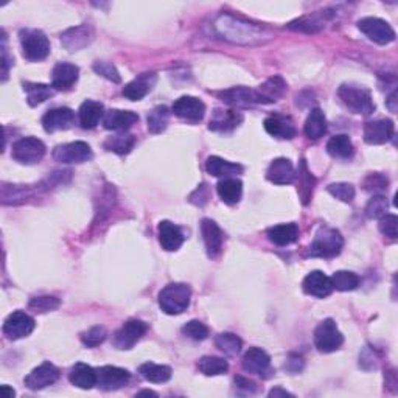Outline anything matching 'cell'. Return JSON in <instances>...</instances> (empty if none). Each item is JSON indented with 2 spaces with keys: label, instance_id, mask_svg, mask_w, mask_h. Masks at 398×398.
Masks as SVG:
<instances>
[{
  "label": "cell",
  "instance_id": "6da1fadb",
  "mask_svg": "<svg viewBox=\"0 0 398 398\" xmlns=\"http://www.w3.org/2000/svg\"><path fill=\"white\" fill-rule=\"evenodd\" d=\"M213 28H215L218 36L234 44H260L271 38L262 28L249 24V22L236 19V17L230 14H223L218 17L215 24H213Z\"/></svg>",
  "mask_w": 398,
  "mask_h": 398
},
{
  "label": "cell",
  "instance_id": "7a4b0ae2",
  "mask_svg": "<svg viewBox=\"0 0 398 398\" xmlns=\"http://www.w3.org/2000/svg\"><path fill=\"white\" fill-rule=\"evenodd\" d=\"M343 246L344 238L339 234V230L322 226L317 229L313 243H311L308 249V256L332 258L339 256V252L343 251Z\"/></svg>",
  "mask_w": 398,
  "mask_h": 398
},
{
  "label": "cell",
  "instance_id": "3957f363",
  "mask_svg": "<svg viewBox=\"0 0 398 398\" xmlns=\"http://www.w3.org/2000/svg\"><path fill=\"white\" fill-rule=\"evenodd\" d=\"M192 290L186 284H170L159 293V307L166 314H181L188 308Z\"/></svg>",
  "mask_w": 398,
  "mask_h": 398
},
{
  "label": "cell",
  "instance_id": "277c9868",
  "mask_svg": "<svg viewBox=\"0 0 398 398\" xmlns=\"http://www.w3.org/2000/svg\"><path fill=\"white\" fill-rule=\"evenodd\" d=\"M338 95L345 108L353 114L371 115L375 112V103L372 100L371 90L353 84H343L338 90Z\"/></svg>",
  "mask_w": 398,
  "mask_h": 398
},
{
  "label": "cell",
  "instance_id": "5b68a950",
  "mask_svg": "<svg viewBox=\"0 0 398 398\" xmlns=\"http://www.w3.org/2000/svg\"><path fill=\"white\" fill-rule=\"evenodd\" d=\"M45 151H47V148L42 140L36 137H24L13 143L11 158L22 165H34L41 162Z\"/></svg>",
  "mask_w": 398,
  "mask_h": 398
},
{
  "label": "cell",
  "instance_id": "8992f818",
  "mask_svg": "<svg viewBox=\"0 0 398 398\" xmlns=\"http://www.w3.org/2000/svg\"><path fill=\"white\" fill-rule=\"evenodd\" d=\"M21 45L28 61H42L50 53V42L41 30H22Z\"/></svg>",
  "mask_w": 398,
  "mask_h": 398
},
{
  "label": "cell",
  "instance_id": "52a82bcc",
  "mask_svg": "<svg viewBox=\"0 0 398 398\" xmlns=\"http://www.w3.org/2000/svg\"><path fill=\"white\" fill-rule=\"evenodd\" d=\"M344 343L343 333L338 330L333 319L322 321L314 330V345L321 353H332Z\"/></svg>",
  "mask_w": 398,
  "mask_h": 398
},
{
  "label": "cell",
  "instance_id": "ba28073f",
  "mask_svg": "<svg viewBox=\"0 0 398 398\" xmlns=\"http://www.w3.org/2000/svg\"><path fill=\"white\" fill-rule=\"evenodd\" d=\"M358 28L371 39L380 45H388L395 41V32L388 22L378 17H364L358 22Z\"/></svg>",
  "mask_w": 398,
  "mask_h": 398
},
{
  "label": "cell",
  "instance_id": "9c48e42d",
  "mask_svg": "<svg viewBox=\"0 0 398 398\" xmlns=\"http://www.w3.org/2000/svg\"><path fill=\"white\" fill-rule=\"evenodd\" d=\"M218 97H220L221 101L226 103V105L234 108H247L252 105H264V103H266L260 92L251 88H245V86L223 90L218 94Z\"/></svg>",
  "mask_w": 398,
  "mask_h": 398
},
{
  "label": "cell",
  "instance_id": "30bf717a",
  "mask_svg": "<svg viewBox=\"0 0 398 398\" xmlns=\"http://www.w3.org/2000/svg\"><path fill=\"white\" fill-rule=\"evenodd\" d=\"M148 327L145 322L138 319H131L120 327V330L114 334V345L120 350H129L140 341Z\"/></svg>",
  "mask_w": 398,
  "mask_h": 398
},
{
  "label": "cell",
  "instance_id": "8fae6325",
  "mask_svg": "<svg viewBox=\"0 0 398 398\" xmlns=\"http://www.w3.org/2000/svg\"><path fill=\"white\" fill-rule=\"evenodd\" d=\"M53 159L60 164H83L92 159V149L86 142L64 143L53 149Z\"/></svg>",
  "mask_w": 398,
  "mask_h": 398
},
{
  "label": "cell",
  "instance_id": "7c38bea8",
  "mask_svg": "<svg viewBox=\"0 0 398 398\" xmlns=\"http://www.w3.org/2000/svg\"><path fill=\"white\" fill-rule=\"evenodd\" d=\"M131 373L122 367L103 366L97 369V386L103 390H117L129 383Z\"/></svg>",
  "mask_w": 398,
  "mask_h": 398
},
{
  "label": "cell",
  "instance_id": "4fadbf2b",
  "mask_svg": "<svg viewBox=\"0 0 398 398\" xmlns=\"http://www.w3.org/2000/svg\"><path fill=\"white\" fill-rule=\"evenodd\" d=\"M34 319L30 316L24 313V311H14L11 313L7 319L3 322V333L7 334L10 339H22L32 334L34 330Z\"/></svg>",
  "mask_w": 398,
  "mask_h": 398
},
{
  "label": "cell",
  "instance_id": "5bb4252c",
  "mask_svg": "<svg viewBox=\"0 0 398 398\" xmlns=\"http://www.w3.org/2000/svg\"><path fill=\"white\" fill-rule=\"evenodd\" d=\"M60 378V369L51 364V362H42L41 366L27 375L24 383L28 389L32 390H41L47 386L55 384Z\"/></svg>",
  "mask_w": 398,
  "mask_h": 398
},
{
  "label": "cell",
  "instance_id": "9a60e30c",
  "mask_svg": "<svg viewBox=\"0 0 398 398\" xmlns=\"http://www.w3.org/2000/svg\"><path fill=\"white\" fill-rule=\"evenodd\" d=\"M171 111L175 112V115L179 119L188 120V122H199V120L204 119L206 105L199 100V98L184 95L175 101Z\"/></svg>",
  "mask_w": 398,
  "mask_h": 398
},
{
  "label": "cell",
  "instance_id": "2e32d148",
  "mask_svg": "<svg viewBox=\"0 0 398 398\" xmlns=\"http://www.w3.org/2000/svg\"><path fill=\"white\" fill-rule=\"evenodd\" d=\"M201 235H203L207 256L210 258H216L221 253L224 240L223 230L220 229V226H218L213 220L204 218V220L201 221Z\"/></svg>",
  "mask_w": 398,
  "mask_h": 398
},
{
  "label": "cell",
  "instance_id": "e0dca14e",
  "mask_svg": "<svg viewBox=\"0 0 398 398\" xmlns=\"http://www.w3.org/2000/svg\"><path fill=\"white\" fill-rule=\"evenodd\" d=\"M394 136V122L389 119L373 120L364 126V142L367 145H383Z\"/></svg>",
  "mask_w": 398,
  "mask_h": 398
},
{
  "label": "cell",
  "instance_id": "ac0fdd59",
  "mask_svg": "<svg viewBox=\"0 0 398 398\" xmlns=\"http://www.w3.org/2000/svg\"><path fill=\"white\" fill-rule=\"evenodd\" d=\"M75 123V112L71 108H55L44 114L42 126L45 132L66 131Z\"/></svg>",
  "mask_w": 398,
  "mask_h": 398
},
{
  "label": "cell",
  "instance_id": "d6986e66",
  "mask_svg": "<svg viewBox=\"0 0 398 398\" xmlns=\"http://www.w3.org/2000/svg\"><path fill=\"white\" fill-rule=\"evenodd\" d=\"M297 173L294 170L290 159L279 158L271 162L269 169L266 171V177L269 182L275 184V186H288L296 181Z\"/></svg>",
  "mask_w": 398,
  "mask_h": 398
},
{
  "label": "cell",
  "instance_id": "ffe728a7",
  "mask_svg": "<svg viewBox=\"0 0 398 398\" xmlns=\"http://www.w3.org/2000/svg\"><path fill=\"white\" fill-rule=\"evenodd\" d=\"M79 69L71 62H58L51 72V88L56 90H69L78 82Z\"/></svg>",
  "mask_w": 398,
  "mask_h": 398
},
{
  "label": "cell",
  "instance_id": "44dd1931",
  "mask_svg": "<svg viewBox=\"0 0 398 398\" xmlns=\"http://www.w3.org/2000/svg\"><path fill=\"white\" fill-rule=\"evenodd\" d=\"M303 291L308 294V296L324 299L327 296H330L333 293V285L330 277H327L321 271H313L303 279L302 284Z\"/></svg>",
  "mask_w": 398,
  "mask_h": 398
},
{
  "label": "cell",
  "instance_id": "7402d4cb",
  "mask_svg": "<svg viewBox=\"0 0 398 398\" xmlns=\"http://www.w3.org/2000/svg\"><path fill=\"white\" fill-rule=\"evenodd\" d=\"M156 82H158V77L153 72L138 75L136 79H132L131 83L125 86L123 97H126L131 101L142 100V98H145L151 92Z\"/></svg>",
  "mask_w": 398,
  "mask_h": 398
},
{
  "label": "cell",
  "instance_id": "603a6c76",
  "mask_svg": "<svg viewBox=\"0 0 398 398\" xmlns=\"http://www.w3.org/2000/svg\"><path fill=\"white\" fill-rule=\"evenodd\" d=\"M138 122V115L132 111H120V109H111V111L105 112L103 115V125L109 131H117V132H125L129 128H132V125H136Z\"/></svg>",
  "mask_w": 398,
  "mask_h": 398
},
{
  "label": "cell",
  "instance_id": "cb8c5ba5",
  "mask_svg": "<svg viewBox=\"0 0 398 398\" xmlns=\"http://www.w3.org/2000/svg\"><path fill=\"white\" fill-rule=\"evenodd\" d=\"M332 11L325 10V11H317V13H313L310 16H302L301 19L293 21L290 25L291 30L296 32H305V33H316L322 30L325 27L328 21L332 19Z\"/></svg>",
  "mask_w": 398,
  "mask_h": 398
},
{
  "label": "cell",
  "instance_id": "d4e9b609",
  "mask_svg": "<svg viewBox=\"0 0 398 398\" xmlns=\"http://www.w3.org/2000/svg\"><path fill=\"white\" fill-rule=\"evenodd\" d=\"M92 41V30L90 27L86 24L69 28L64 33H61V44L64 45L67 50L77 51L79 49H84Z\"/></svg>",
  "mask_w": 398,
  "mask_h": 398
},
{
  "label": "cell",
  "instance_id": "484cf974",
  "mask_svg": "<svg viewBox=\"0 0 398 398\" xmlns=\"http://www.w3.org/2000/svg\"><path fill=\"white\" fill-rule=\"evenodd\" d=\"M264 129L268 134L277 138H285V140H291L297 132L293 120L290 117H284V115H271L264 120Z\"/></svg>",
  "mask_w": 398,
  "mask_h": 398
},
{
  "label": "cell",
  "instance_id": "4316f807",
  "mask_svg": "<svg viewBox=\"0 0 398 398\" xmlns=\"http://www.w3.org/2000/svg\"><path fill=\"white\" fill-rule=\"evenodd\" d=\"M159 243L165 251L173 252L177 251L184 243V234L177 226L171 221H160L159 223Z\"/></svg>",
  "mask_w": 398,
  "mask_h": 398
},
{
  "label": "cell",
  "instance_id": "83f0119b",
  "mask_svg": "<svg viewBox=\"0 0 398 398\" xmlns=\"http://www.w3.org/2000/svg\"><path fill=\"white\" fill-rule=\"evenodd\" d=\"M241 364H243V369L246 372L263 375L268 372V369L271 366V358L264 350L252 347L245 353Z\"/></svg>",
  "mask_w": 398,
  "mask_h": 398
},
{
  "label": "cell",
  "instance_id": "f1b7e54d",
  "mask_svg": "<svg viewBox=\"0 0 398 398\" xmlns=\"http://www.w3.org/2000/svg\"><path fill=\"white\" fill-rule=\"evenodd\" d=\"M79 125L83 129H94L98 122L105 115V108L101 103L94 100H86L82 106H79Z\"/></svg>",
  "mask_w": 398,
  "mask_h": 398
},
{
  "label": "cell",
  "instance_id": "f546056e",
  "mask_svg": "<svg viewBox=\"0 0 398 398\" xmlns=\"http://www.w3.org/2000/svg\"><path fill=\"white\" fill-rule=\"evenodd\" d=\"M69 380L73 386H77L79 389L89 390L97 386V371L92 369L88 364H83V362H78L72 367L71 373H69Z\"/></svg>",
  "mask_w": 398,
  "mask_h": 398
},
{
  "label": "cell",
  "instance_id": "4dcf8cb0",
  "mask_svg": "<svg viewBox=\"0 0 398 398\" xmlns=\"http://www.w3.org/2000/svg\"><path fill=\"white\" fill-rule=\"evenodd\" d=\"M216 192L220 195L224 204L234 206L241 199V195H243V184H241L240 179L236 177H224L218 182Z\"/></svg>",
  "mask_w": 398,
  "mask_h": 398
},
{
  "label": "cell",
  "instance_id": "1f68e13d",
  "mask_svg": "<svg viewBox=\"0 0 398 398\" xmlns=\"http://www.w3.org/2000/svg\"><path fill=\"white\" fill-rule=\"evenodd\" d=\"M266 235L271 243L277 246H288L299 238V227L294 223L279 224V226L269 227Z\"/></svg>",
  "mask_w": 398,
  "mask_h": 398
},
{
  "label": "cell",
  "instance_id": "d6a6232c",
  "mask_svg": "<svg viewBox=\"0 0 398 398\" xmlns=\"http://www.w3.org/2000/svg\"><path fill=\"white\" fill-rule=\"evenodd\" d=\"M206 170L209 175L215 177H232L235 175H240L243 171V166L224 160L218 158V156H210L206 162Z\"/></svg>",
  "mask_w": 398,
  "mask_h": 398
},
{
  "label": "cell",
  "instance_id": "836d02e7",
  "mask_svg": "<svg viewBox=\"0 0 398 398\" xmlns=\"http://www.w3.org/2000/svg\"><path fill=\"white\" fill-rule=\"evenodd\" d=\"M303 131L305 136L311 138V140H319L321 137H324L327 132V119L325 114L322 112L319 108L313 109V111L308 114Z\"/></svg>",
  "mask_w": 398,
  "mask_h": 398
},
{
  "label": "cell",
  "instance_id": "e575fe53",
  "mask_svg": "<svg viewBox=\"0 0 398 398\" xmlns=\"http://www.w3.org/2000/svg\"><path fill=\"white\" fill-rule=\"evenodd\" d=\"M241 120H243V117L235 111H221V109H216L215 114H213V119L210 120L209 128L212 131L227 132L235 129Z\"/></svg>",
  "mask_w": 398,
  "mask_h": 398
},
{
  "label": "cell",
  "instance_id": "d590c367",
  "mask_svg": "<svg viewBox=\"0 0 398 398\" xmlns=\"http://www.w3.org/2000/svg\"><path fill=\"white\" fill-rule=\"evenodd\" d=\"M327 153L334 159H350L355 154L353 143H351L350 137L345 134H338L332 137L327 143Z\"/></svg>",
  "mask_w": 398,
  "mask_h": 398
},
{
  "label": "cell",
  "instance_id": "8d00e7d4",
  "mask_svg": "<svg viewBox=\"0 0 398 398\" xmlns=\"http://www.w3.org/2000/svg\"><path fill=\"white\" fill-rule=\"evenodd\" d=\"M138 373L149 383H166L171 378V369L169 366L154 364V362H145L138 367Z\"/></svg>",
  "mask_w": 398,
  "mask_h": 398
},
{
  "label": "cell",
  "instance_id": "74e56055",
  "mask_svg": "<svg viewBox=\"0 0 398 398\" xmlns=\"http://www.w3.org/2000/svg\"><path fill=\"white\" fill-rule=\"evenodd\" d=\"M24 90L27 94V101L30 106H38L53 97V89L42 83H24Z\"/></svg>",
  "mask_w": 398,
  "mask_h": 398
},
{
  "label": "cell",
  "instance_id": "f35d334b",
  "mask_svg": "<svg viewBox=\"0 0 398 398\" xmlns=\"http://www.w3.org/2000/svg\"><path fill=\"white\" fill-rule=\"evenodd\" d=\"M198 369L201 373L206 377H216V375H223L229 371V364L226 360L218 356H203L198 361Z\"/></svg>",
  "mask_w": 398,
  "mask_h": 398
},
{
  "label": "cell",
  "instance_id": "ab89813d",
  "mask_svg": "<svg viewBox=\"0 0 398 398\" xmlns=\"http://www.w3.org/2000/svg\"><path fill=\"white\" fill-rule=\"evenodd\" d=\"M136 145V137L131 134H117L112 137H108V140L105 142V148L108 151L125 156L131 153V149Z\"/></svg>",
  "mask_w": 398,
  "mask_h": 398
},
{
  "label": "cell",
  "instance_id": "60d3db41",
  "mask_svg": "<svg viewBox=\"0 0 398 398\" xmlns=\"http://www.w3.org/2000/svg\"><path fill=\"white\" fill-rule=\"evenodd\" d=\"M330 280L333 290L338 291H353L360 286V277L351 271H338L330 277Z\"/></svg>",
  "mask_w": 398,
  "mask_h": 398
},
{
  "label": "cell",
  "instance_id": "b9f144b4",
  "mask_svg": "<svg viewBox=\"0 0 398 398\" xmlns=\"http://www.w3.org/2000/svg\"><path fill=\"white\" fill-rule=\"evenodd\" d=\"M170 120V109L166 106H156L151 112L148 114V131L151 134H159L162 132Z\"/></svg>",
  "mask_w": 398,
  "mask_h": 398
},
{
  "label": "cell",
  "instance_id": "7bdbcfd3",
  "mask_svg": "<svg viewBox=\"0 0 398 398\" xmlns=\"http://www.w3.org/2000/svg\"><path fill=\"white\" fill-rule=\"evenodd\" d=\"M215 344L216 347L227 356H236L241 351V349H243V341L234 333L218 334Z\"/></svg>",
  "mask_w": 398,
  "mask_h": 398
},
{
  "label": "cell",
  "instance_id": "ee69618b",
  "mask_svg": "<svg viewBox=\"0 0 398 398\" xmlns=\"http://www.w3.org/2000/svg\"><path fill=\"white\" fill-rule=\"evenodd\" d=\"M299 188L297 192L301 195L302 198V203L303 204H308L310 199H311V195H313V187H314V177L307 169V164H305V160H302L301 164V169H299Z\"/></svg>",
  "mask_w": 398,
  "mask_h": 398
},
{
  "label": "cell",
  "instance_id": "f6af8a7d",
  "mask_svg": "<svg viewBox=\"0 0 398 398\" xmlns=\"http://www.w3.org/2000/svg\"><path fill=\"white\" fill-rule=\"evenodd\" d=\"M286 90V83L280 77L269 78L266 83L260 86V94L263 95L266 103H275L279 98L285 94Z\"/></svg>",
  "mask_w": 398,
  "mask_h": 398
},
{
  "label": "cell",
  "instance_id": "bcb514c9",
  "mask_svg": "<svg viewBox=\"0 0 398 398\" xmlns=\"http://www.w3.org/2000/svg\"><path fill=\"white\" fill-rule=\"evenodd\" d=\"M389 209L388 199L383 195H375L372 196V199H369V203L366 206V215L367 218H372V220H377V218H383L386 215V212Z\"/></svg>",
  "mask_w": 398,
  "mask_h": 398
},
{
  "label": "cell",
  "instance_id": "7dc6e473",
  "mask_svg": "<svg viewBox=\"0 0 398 398\" xmlns=\"http://www.w3.org/2000/svg\"><path fill=\"white\" fill-rule=\"evenodd\" d=\"M328 193L334 198L343 201V203H351L355 199V187L351 184L347 182H336V184H330L327 187Z\"/></svg>",
  "mask_w": 398,
  "mask_h": 398
},
{
  "label": "cell",
  "instance_id": "c3c4849f",
  "mask_svg": "<svg viewBox=\"0 0 398 398\" xmlns=\"http://www.w3.org/2000/svg\"><path fill=\"white\" fill-rule=\"evenodd\" d=\"M182 334L193 341H204L209 336V328L199 321H190L182 327Z\"/></svg>",
  "mask_w": 398,
  "mask_h": 398
},
{
  "label": "cell",
  "instance_id": "681fc988",
  "mask_svg": "<svg viewBox=\"0 0 398 398\" xmlns=\"http://www.w3.org/2000/svg\"><path fill=\"white\" fill-rule=\"evenodd\" d=\"M61 302L60 299L51 297V296H41V297H33L28 307L36 311V313H49L60 307Z\"/></svg>",
  "mask_w": 398,
  "mask_h": 398
},
{
  "label": "cell",
  "instance_id": "f907efd6",
  "mask_svg": "<svg viewBox=\"0 0 398 398\" xmlns=\"http://www.w3.org/2000/svg\"><path fill=\"white\" fill-rule=\"evenodd\" d=\"M108 336V333L105 330V327H92L89 328L88 332H84L82 334V341L84 345H88V347H97V345H100L103 341H105Z\"/></svg>",
  "mask_w": 398,
  "mask_h": 398
},
{
  "label": "cell",
  "instance_id": "816d5d0a",
  "mask_svg": "<svg viewBox=\"0 0 398 398\" xmlns=\"http://www.w3.org/2000/svg\"><path fill=\"white\" fill-rule=\"evenodd\" d=\"M94 71L98 75H101V77H105L106 79H109V82H112V83L122 82V77H120V73H119L117 69H115V66L111 64V62H108V61H97L95 64H94Z\"/></svg>",
  "mask_w": 398,
  "mask_h": 398
},
{
  "label": "cell",
  "instance_id": "f5cc1de1",
  "mask_svg": "<svg viewBox=\"0 0 398 398\" xmlns=\"http://www.w3.org/2000/svg\"><path fill=\"white\" fill-rule=\"evenodd\" d=\"M388 184H389L388 177L380 175V173H371L364 181V188L367 190V192L378 193V192H384V190H388Z\"/></svg>",
  "mask_w": 398,
  "mask_h": 398
},
{
  "label": "cell",
  "instance_id": "db71d44e",
  "mask_svg": "<svg viewBox=\"0 0 398 398\" xmlns=\"http://www.w3.org/2000/svg\"><path fill=\"white\" fill-rule=\"evenodd\" d=\"M378 227H380V232H382L383 235L386 236H389V238H397V230H398V218L395 215H386L380 220V224H378Z\"/></svg>",
  "mask_w": 398,
  "mask_h": 398
},
{
  "label": "cell",
  "instance_id": "11a10c76",
  "mask_svg": "<svg viewBox=\"0 0 398 398\" xmlns=\"http://www.w3.org/2000/svg\"><path fill=\"white\" fill-rule=\"evenodd\" d=\"M235 386L236 389L245 392V394H256L257 392V384L245 377H235Z\"/></svg>",
  "mask_w": 398,
  "mask_h": 398
},
{
  "label": "cell",
  "instance_id": "9f6ffc18",
  "mask_svg": "<svg viewBox=\"0 0 398 398\" xmlns=\"http://www.w3.org/2000/svg\"><path fill=\"white\" fill-rule=\"evenodd\" d=\"M269 397H293V394H290V392L285 390V389H282V388H274L273 390L269 392Z\"/></svg>",
  "mask_w": 398,
  "mask_h": 398
},
{
  "label": "cell",
  "instance_id": "6f0895ef",
  "mask_svg": "<svg viewBox=\"0 0 398 398\" xmlns=\"http://www.w3.org/2000/svg\"><path fill=\"white\" fill-rule=\"evenodd\" d=\"M395 103H397V92L394 90V92H392V94H390V97L388 98V108L390 109V112H397Z\"/></svg>",
  "mask_w": 398,
  "mask_h": 398
},
{
  "label": "cell",
  "instance_id": "680465c9",
  "mask_svg": "<svg viewBox=\"0 0 398 398\" xmlns=\"http://www.w3.org/2000/svg\"><path fill=\"white\" fill-rule=\"evenodd\" d=\"M2 394L5 395V398H13L14 397V390L8 388V386H2Z\"/></svg>",
  "mask_w": 398,
  "mask_h": 398
},
{
  "label": "cell",
  "instance_id": "91938a15",
  "mask_svg": "<svg viewBox=\"0 0 398 398\" xmlns=\"http://www.w3.org/2000/svg\"><path fill=\"white\" fill-rule=\"evenodd\" d=\"M137 395H151V397H158V394H156V392H153V390H142V392H138Z\"/></svg>",
  "mask_w": 398,
  "mask_h": 398
}]
</instances>
